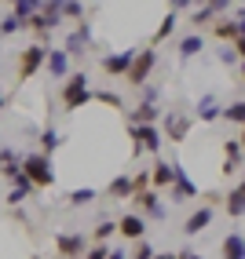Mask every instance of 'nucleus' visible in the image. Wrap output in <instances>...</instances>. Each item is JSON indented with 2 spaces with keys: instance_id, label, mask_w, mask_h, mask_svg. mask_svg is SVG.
<instances>
[{
  "instance_id": "f257e3e1",
  "label": "nucleus",
  "mask_w": 245,
  "mask_h": 259,
  "mask_svg": "<svg viewBox=\"0 0 245 259\" xmlns=\"http://www.w3.org/2000/svg\"><path fill=\"white\" fill-rule=\"evenodd\" d=\"M19 164H22V179H26L33 190L55 186V168H51V157H44V153H26Z\"/></svg>"
},
{
  "instance_id": "f03ea898",
  "label": "nucleus",
  "mask_w": 245,
  "mask_h": 259,
  "mask_svg": "<svg viewBox=\"0 0 245 259\" xmlns=\"http://www.w3.org/2000/svg\"><path fill=\"white\" fill-rule=\"evenodd\" d=\"M59 99H62V106L74 113V110H84L92 102V84H88V73H69L66 77V84H62V92H59Z\"/></svg>"
},
{
  "instance_id": "7ed1b4c3",
  "label": "nucleus",
  "mask_w": 245,
  "mask_h": 259,
  "mask_svg": "<svg viewBox=\"0 0 245 259\" xmlns=\"http://www.w3.org/2000/svg\"><path fill=\"white\" fill-rule=\"evenodd\" d=\"M55 26H62V15H59V4H55V0H44V4H37V15L22 22V29L37 33V37H51V33H55Z\"/></svg>"
},
{
  "instance_id": "20e7f679",
  "label": "nucleus",
  "mask_w": 245,
  "mask_h": 259,
  "mask_svg": "<svg viewBox=\"0 0 245 259\" xmlns=\"http://www.w3.org/2000/svg\"><path fill=\"white\" fill-rule=\"evenodd\" d=\"M154 66H157V48H143V51H135V59H132V66H128L125 80L132 84V88H143V84L150 80V73H154Z\"/></svg>"
},
{
  "instance_id": "39448f33",
  "label": "nucleus",
  "mask_w": 245,
  "mask_h": 259,
  "mask_svg": "<svg viewBox=\"0 0 245 259\" xmlns=\"http://www.w3.org/2000/svg\"><path fill=\"white\" fill-rule=\"evenodd\" d=\"M190 197H198V186L190 183L187 168H183L180 161H172V183H168V201H172V204H183V201H190Z\"/></svg>"
},
{
  "instance_id": "423d86ee",
  "label": "nucleus",
  "mask_w": 245,
  "mask_h": 259,
  "mask_svg": "<svg viewBox=\"0 0 245 259\" xmlns=\"http://www.w3.org/2000/svg\"><path fill=\"white\" fill-rule=\"evenodd\" d=\"M128 135H132V153H157L161 143H165L157 124H139V128L128 124Z\"/></svg>"
},
{
  "instance_id": "0eeeda50",
  "label": "nucleus",
  "mask_w": 245,
  "mask_h": 259,
  "mask_svg": "<svg viewBox=\"0 0 245 259\" xmlns=\"http://www.w3.org/2000/svg\"><path fill=\"white\" fill-rule=\"evenodd\" d=\"M84 252H88V237H84L81 230H62V234H55V255H59V259H81Z\"/></svg>"
},
{
  "instance_id": "6e6552de",
  "label": "nucleus",
  "mask_w": 245,
  "mask_h": 259,
  "mask_svg": "<svg viewBox=\"0 0 245 259\" xmlns=\"http://www.w3.org/2000/svg\"><path fill=\"white\" fill-rule=\"evenodd\" d=\"M44 59H48V44H29L26 51H19V80H29L44 70Z\"/></svg>"
},
{
  "instance_id": "1a4fd4ad",
  "label": "nucleus",
  "mask_w": 245,
  "mask_h": 259,
  "mask_svg": "<svg viewBox=\"0 0 245 259\" xmlns=\"http://www.w3.org/2000/svg\"><path fill=\"white\" fill-rule=\"evenodd\" d=\"M128 201L135 204L139 219H165V201H161V194H154V190H143V194H135Z\"/></svg>"
},
{
  "instance_id": "9d476101",
  "label": "nucleus",
  "mask_w": 245,
  "mask_h": 259,
  "mask_svg": "<svg viewBox=\"0 0 245 259\" xmlns=\"http://www.w3.org/2000/svg\"><path fill=\"white\" fill-rule=\"evenodd\" d=\"M190 124H194V117L183 113V110H168L165 113V135L161 139H172V143H183L190 135Z\"/></svg>"
},
{
  "instance_id": "9b49d317",
  "label": "nucleus",
  "mask_w": 245,
  "mask_h": 259,
  "mask_svg": "<svg viewBox=\"0 0 245 259\" xmlns=\"http://www.w3.org/2000/svg\"><path fill=\"white\" fill-rule=\"evenodd\" d=\"M117 234L128 241H147V219H139L135 212H125L117 219Z\"/></svg>"
},
{
  "instance_id": "f8f14e48",
  "label": "nucleus",
  "mask_w": 245,
  "mask_h": 259,
  "mask_svg": "<svg viewBox=\"0 0 245 259\" xmlns=\"http://www.w3.org/2000/svg\"><path fill=\"white\" fill-rule=\"evenodd\" d=\"M132 59H135V48H128V51H114V55H102V73L125 77L128 66H132Z\"/></svg>"
},
{
  "instance_id": "ddd939ff",
  "label": "nucleus",
  "mask_w": 245,
  "mask_h": 259,
  "mask_svg": "<svg viewBox=\"0 0 245 259\" xmlns=\"http://www.w3.org/2000/svg\"><path fill=\"white\" fill-rule=\"evenodd\" d=\"M213 33L223 40V44H238L241 40V8L234 11V19H223V22H216L213 26Z\"/></svg>"
},
{
  "instance_id": "4468645a",
  "label": "nucleus",
  "mask_w": 245,
  "mask_h": 259,
  "mask_svg": "<svg viewBox=\"0 0 245 259\" xmlns=\"http://www.w3.org/2000/svg\"><path fill=\"white\" fill-rule=\"evenodd\" d=\"M208 227H213V208H205V204H201V208H194V212L187 215L183 234H187V237H198V234L208 230Z\"/></svg>"
},
{
  "instance_id": "2eb2a0df",
  "label": "nucleus",
  "mask_w": 245,
  "mask_h": 259,
  "mask_svg": "<svg viewBox=\"0 0 245 259\" xmlns=\"http://www.w3.org/2000/svg\"><path fill=\"white\" fill-rule=\"evenodd\" d=\"M44 70H48L51 77H55V80H62V77H69V55H66V51H62V48H55V51H51V48H48V59H44Z\"/></svg>"
},
{
  "instance_id": "dca6fc26",
  "label": "nucleus",
  "mask_w": 245,
  "mask_h": 259,
  "mask_svg": "<svg viewBox=\"0 0 245 259\" xmlns=\"http://www.w3.org/2000/svg\"><path fill=\"white\" fill-rule=\"evenodd\" d=\"M88 44H92V26H88V22H81V26L66 37V48H62V51H66V55H81V51L88 48Z\"/></svg>"
},
{
  "instance_id": "f3484780",
  "label": "nucleus",
  "mask_w": 245,
  "mask_h": 259,
  "mask_svg": "<svg viewBox=\"0 0 245 259\" xmlns=\"http://www.w3.org/2000/svg\"><path fill=\"white\" fill-rule=\"evenodd\" d=\"M223 204H227V215H231L234 223H241V215H245V186L234 183L231 194H223Z\"/></svg>"
},
{
  "instance_id": "a211bd4d",
  "label": "nucleus",
  "mask_w": 245,
  "mask_h": 259,
  "mask_svg": "<svg viewBox=\"0 0 245 259\" xmlns=\"http://www.w3.org/2000/svg\"><path fill=\"white\" fill-rule=\"evenodd\" d=\"M220 113H223V106H220V99H216V95H201V99H198L194 117L201 120V124H213V120H220Z\"/></svg>"
},
{
  "instance_id": "6ab92c4d",
  "label": "nucleus",
  "mask_w": 245,
  "mask_h": 259,
  "mask_svg": "<svg viewBox=\"0 0 245 259\" xmlns=\"http://www.w3.org/2000/svg\"><path fill=\"white\" fill-rule=\"evenodd\" d=\"M223 259H245V234L241 230H231L223 237V245H220Z\"/></svg>"
},
{
  "instance_id": "aec40b11",
  "label": "nucleus",
  "mask_w": 245,
  "mask_h": 259,
  "mask_svg": "<svg viewBox=\"0 0 245 259\" xmlns=\"http://www.w3.org/2000/svg\"><path fill=\"white\" fill-rule=\"evenodd\" d=\"M176 51H180V59L187 62V59H194V55H201L205 51V33H187V37L176 44Z\"/></svg>"
},
{
  "instance_id": "412c9836",
  "label": "nucleus",
  "mask_w": 245,
  "mask_h": 259,
  "mask_svg": "<svg viewBox=\"0 0 245 259\" xmlns=\"http://www.w3.org/2000/svg\"><path fill=\"white\" fill-rule=\"evenodd\" d=\"M147 171H150V190H154V194L168 190V183H172V164H168V161H157V164L147 168Z\"/></svg>"
},
{
  "instance_id": "4be33fe9",
  "label": "nucleus",
  "mask_w": 245,
  "mask_h": 259,
  "mask_svg": "<svg viewBox=\"0 0 245 259\" xmlns=\"http://www.w3.org/2000/svg\"><path fill=\"white\" fill-rule=\"evenodd\" d=\"M157 120H161V110H157V106H147V102H139V106L128 113V124H132V128H139V124H157Z\"/></svg>"
},
{
  "instance_id": "5701e85b",
  "label": "nucleus",
  "mask_w": 245,
  "mask_h": 259,
  "mask_svg": "<svg viewBox=\"0 0 245 259\" xmlns=\"http://www.w3.org/2000/svg\"><path fill=\"white\" fill-rule=\"evenodd\" d=\"M62 146V132L55 128V124H44V132H41V150L37 153H44V157H51Z\"/></svg>"
},
{
  "instance_id": "b1692460",
  "label": "nucleus",
  "mask_w": 245,
  "mask_h": 259,
  "mask_svg": "<svg viewBox=\"0 0 245 259\" xmlns=\"http://www.w3.org/2000/svg\"><path fill=\"white\" fill-rule=\"evenodd\" d=\"M223 8H227L223 0H216V4H205V8H194V15H190V26H198V33H201V26L213 19V15H220Z\"/></svg>"
},
{
  "instance_id": "393cba45",
  "label": "nucleus",
  "mask_w": 245,
  "mask_h": 259,
  "mask_svg": "<svg viewBox=\"0 0 245 259\" xmlns=\"http://www.w3.org/2000/svg\"><path fill=\"white\" fill-rule=\"evenodd\" d=\"M92 201H95V190L92 186H77V190H69V197H66L69 208H88Z\"/></svg>"
},
{
  "instance_id": "a878e982",
  "label": "nucleus",
  "mask_w": 245,
  "mask_h": 259,
  "mask_svg": "<svg viewBox=\"0 0 245 259\" xmlns=\"http://www.w3.org/2000/svg\"><path fill=\"white\" fill-rule=\"evenodd\" d=\"M107 194H110L114 201H128V197H132V183H128V176H114L110 186H107Z\"/></svg>"
},
{
  "instance_id": "bb28decb",
  "label": "nucleus",
  "mask_w": 245,
  "mask_h": 259,
  "mask_svg": "<svg viewBox=\"0 0 245 259\" xmlns=\"http://www.w3.org/2000/svg\"><path fill=\"white\" fill-rule=\"evenodd\" d=\"M176 22H180V19H176V11L168 8V15L161 19V26H157V33H154V44H161V40H168L172 33H176ZM154 44H150V48H154Z\"/></svg>"
},
{
  "instance_id": "cd10ccee",
  "label": "nucleus",
  "mask_w": 245,
  "mask_h": 259,
  "mask_svg": "<svg viewBox=\"0 0 245 259\" xmlns=\"http://www.w3.org/2000/svg\"><path fill=\"white\" fill-rule=\"evenodd\" d=\"M223 161L234 164V168H241V135H234V139L223 143Z\"/></svg>"
},
{
  "instance_id": "c85d7f7f",
  "label": "nucleus",
  "mask_w": 245,
  "mask_h": 259,
  "mask_svg": "<svg viewBox=\"0 0 245 259\" xmlns=\"http://www.w3.org/2000/svg\"><path fill=\"white\" fill-rule=\"evenodd\" d=\"M117 234V223L114 219H102V223H95V230H92V241L95 245H107V241Z\"/></svg>"
},
{
  "instance_id": "c756f323",
  "label": "nucleus",
  "mask_w": 245,
  "mask_h": 259,
  "mask_svg": "<svg viewBox=\"0 0 245 259\" xmlns=\"http://www.w3.org/2000/svg\"><path fill=\"white\" fill-rule=\"evenodd\" d=\"M33 15H37V0H15L11 4V19L26 22V19H33Z\"/></svg>"
},
{
  "instance_id": "7c9ffc66",
  "label": "nucleus",
  "mask_w": 245,
  "mask_h": 259,
  "mask_svg": "<svg viewBox=\"0 0 245 259\" xmlns=\"http://www.w3.org/2000/svg\"><path fill=\"white\" fill-rule=\"evenodd\" d=\"M92 99L102 102V106H110V110H121V106H125V99H121L114 88H99V92H92Z\"/></svg>"
},
{
  "instance_id": "2f4dec72",
  "label": "nucleus",
  "mask_w": 245,
  "mask_h": 259,
  "mask_svg": "<svg viewBox=\"0 0 245 259\" xmlns=\"http://www.w3.org/2000/svg\"><path fill=\"white\" fill-rule=\"evenodd\" d=\"M241 51H245L241 40H238V44H227V48L220 51V62H223V66H241Z\"/></svg>"
},
{
  "instance_id": "473e14b6",
  "label": "nucleus",
  "mask_w": 245,
  "mask_h": 259,
  "mask_svg": "<svg viewBox=\"0 0 245 259\" xmlns=\"http://www.w3.org/2000/svg\"><path fill=\"white\" fill-rule=\"evenodd\" d=\"M220 117H223V120H231V124H238V128H241V120H245V102H241V99H234L231 106H223V113H220Z\"/></svg>"
},
{
  "instance_id": "72a5a7b5",
  "label": "nucleus",
  "mask_w": 245,
  "mask_h": 259,
  "mask_svg": "<svg viewBox=\"0 0 245 259\" xmlns=\"http://www.w3.org/2000/svg\"><path fill=\"white\" fill-rule=\"evenodd\" d=\"M128 183H132V197L143 194V190H150V171H147V168L135 171V176H128Z\"/></svg>"
},
{
  "instance_id": "f704fd0d",
  "label": "nucleus",
  "mask_w": 245,
  "mask_h": 259,
  "mask_svg": "<svg viewBox=\"0 0 245 259\" xmlns=\"http://www.w3.org/2000/svg\"><path fill=\"white\" fill-rule=\"evenodd\" d=\"M19 29H22V22L11 19V15H4V19H0V40H4V37H15Z\"/></svg>"
},
{
  "instance_id": "c9c22d12",
  "label": "nucleus",
  "mask_w": 245,
  "mask_h": 259,
  "mask_svg": "<svg viewBox=\"0 0 245 259\" xmlns=\"http://www.w3.org/2000/svg\"><path fill=\"white\" fill-rule=\"evenodd\" d=\"M154 245H150V241H135V248L128 252V259H154Z\"/></svg>"
},
{
  "instance_id": "e433bc0d",
  "label": "nucleus",
  "mask_w": 245,
  "mask_h": 259,
  "mask_svg": "<svg viewBox=\"0 0 245 259\" xmlns=\"http://www.w3.org/2000/svg\"><path fill=\"white\" fill-rule=\"evenodd\" d=\"M59 15L62 19H84V8L77 4V0H66V4H59Z\"/></svg>"
},
{
  "instance_id": "4c0bfd02",
  "label": "nucleus",
  "mask_w": 245,
  "mask_h": 259,
  "mask_svg": "<svg viewBox=\"0 0 245 259\" xmlns=\"http://www.w3.org/2000/svg\"><path fill=\"white\" fill-rule=\"evenodd\" d=\"M19 161H22V157H19ZM19 161H4V164H0V176H4L8 183H15V179L22 176V164H19Z\"/></svg>"
},
{
  "instance_id": "58836bf2",
  "label": "nucleus",
  "mask_w": 245,
  "mask_h": 259,
  "mask_svg": "<svg viewBox=\"0 0 245 259\" xmlns=\"http://www.w3.org/2000/svg\"><path fill=\"white\" fill-rule=\"evenodd\" d=\"M107 252H110V245H88V252L81 259H107Z\"/></svg>"
},
{
  "instance_id": "ea45409f",
  "label": "nucleus",
  "mask_w": 245,
  "mask_h": 259,
  "mask_svg": "<svg viewBox=\"0 0 245 259\" xmlns=\"http://www.w3.org/2000/svg\"><path fill=\"white\" fill-rule=\"evenodd\" d=\"M220 201H223V194H216V190H205V194H201V204H205V208H216Z\"/></svg>"
},
{
  "instance_id": "a19ab883",
  "label": "nucleus",
  "mask_w": 245,
  "mask_h": 259,
  "mask_svg": "<svg viewBox=\"0 0 245 259\" xmlns=\"http://www.w3.org/2000/svg\"><path fill=\"white\" fill-rule=\"evenodd\" d=\"M176 259H205V255L194 252V248H183V252H176Z\"/></svg>"
},
{
  "instance_id": "79ce46f5",
  "label": "nucleus",
  "mask_w": 245,
  "mask_h": 259,
  "mask_svg": "<svg viewBox=\"0 0 245 259\" xmlns=\"http://www.w3.org/2000/svg\"><path fill=\"white\" fill-rule=\"evenodd\" d=\"M107 259H128V252H125V248H110Z\"/></svg>"
},
{
  "instance_id": "37998d69",
  "label": "nucleus",
  "mask_w": 245,
  "mask_h": 259,
  "mask_svg": "<svg viewBox=\"0 0 245 259\" xmlns=\"http://www.w3.org/2000/svg\"><path fill=\"white\" fill-rule=\"evenodd\" d=\"M154 259H176V252H154Z\"/></svg>"
},
{
  "instance_id": "c03bdc74",
  "label": "nucleus",
  "mask_w": 245,
  "mask_h": 259,
  "mask_svg": "<svg viewBox=\"0 0 245 259\" xmlns=\"http://www.w3.org/2000/svg\"><path fill=\"white\" fill-rule=\"evenodd\" d=\"M4 102H8V99H4V95H0V110H4Z\"/></svg>"
},
{
  "instance_id": "a18cd8bd",
  "label": "nucleus",
  "mask_w": 245,
  "mask_h": 259,
  "mask_svg": "<svg viewBox=\"0 0 245 259\" xmlns=\"http://www.w3.org/2000/svg\"><path fill=\"white\" fill-rule=\"evenodd\" d=\"M29 259H44V255H29Z\"/></svg>"
},
{
  "instance_id": "49530a36",
  "label": "nucleus",
  "mask_w": 245,
  "mask_h": 259,
  "mask_svg": "<svg viewBox=\"0 0 245 259\" xmlns=\"http://www.w3.org/2000/svg\"><path fill=\"white\" fill-rule=\"evenodd\" d=\"M0 164H4V161H0Z\"/></svg>"
}]
</instances>
